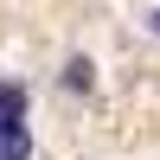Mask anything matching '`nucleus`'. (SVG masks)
<instances>
[{"label": "nucleus", "mask_w": 160, "mask_h": 160, "mask_svg": "<svg viewBox=\"0 0 160 160\" xmlns=\"http://www.w3.org/2000/svg\"><path fill=\"white\" fill-rule=\"evenodd\" d=\"M0 128H26V90L0 83Z\"/></svg>", "instance_id": "f257e3e1"}, {"label": "nucleus", "mask_w": 160, "mask_h": 160, "mask_svg": "<svg viewBox=\"0 0 160 160\" xmlns=\"http://www.w3.org/2000/svg\"><path fill=\"white\" fill-rule=\"evenodd\" d=\"M32 154V128H0V160H26Z\"/></svg>", "instance_id": "f03ea898"}, {"label": "nucleus", "mask_w": 160, "mask_h": 160, "mask_svg": "<svg viewBox=\"0 0 160 160\" xmlns=\"http://www.w3.org/2000/svg\"><path fill=\"white\" fill-rule=\"evenodd\" d=\"M64 83H71V90H90V83H96V64H90V58H71V64H64Z\"/></svg>", "instance_id": "7ed1b4c3"}, {"label": "nucleus", "mask_w": 160, "mask_h": 160, "mask_svg": "<svg viewBox=\"0 0 160 160\" xmlns=\"http://www.w3.org/2000/svg\"><path fill=\"white\" fill-rule=\"evenodd\" d=\"M154 32H160V13H154Z\"/></svg>", "instance_id": "20e7f679"}]
</instances>
